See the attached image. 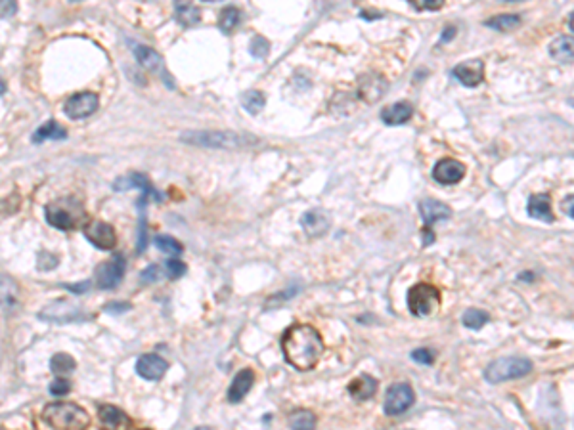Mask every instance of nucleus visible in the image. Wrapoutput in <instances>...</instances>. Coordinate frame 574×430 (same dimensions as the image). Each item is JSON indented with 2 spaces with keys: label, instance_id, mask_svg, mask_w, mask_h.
<instances>
[{
  "label": "nucleus",
  "instance_id": "obj_1",
  "mask_svg": "<svg viewBox=\"0 0 574 430\" xmlns=\"http://www.w3.org/2000/svg\"><path fill=\"white\" fill-rule=\"evenodd\" d=\"M285 361L297 371H310L318 366L323 354L322 335L309 323L291 325L282 337Z\"/></svg>",
  "mask_w": 574,
  "mask_h": 430
},
{
  "label": "nucleus",
  "instance_id": "obj_2",
  "mask_svg": "<svg viewBox=\"0 0 574 430\" xmlns=\"http://www.w3.org/2000/svg\"><path fill=\"white\" fill-rule=\"evenodd\" d=\"M182 141L201 146V148L214 149H243L251 148L257 144V138L251 134L241 132H230V130H201V132H186L180 136Z\"/></svg>",
  "mask_w": 574,
  "mask_h": 430
},
{
  "label": "nucleus",
  "instance_id": "obj_3",
  "mask_svg": "<svg viewBox=\"0 0 574 430\" xmlns=\"http://www.w3.org/2000/svg\"><path fill=\"white\" fill-rule=\"evenodd\" d=\"M42 417L56 430H84L91 424L88 413L77 404H50L46 405Z\"/></svg>",
  "mask_w": 574,
  "mask_h": 430
},
{
  "label": "nucleus",
  "instance_id": "obj_4",
  "mask_svg": "<svg viewBox=\"0 0 574 430\" xmlns=\"http://www.w3.org/2000/svg\"><path fill=\"white\" fill-rule=\"evenodd\" d=\"M532 361L523 356H507V358H500V360L492 361L490 366L484 369V379L490 385H500L505 380L521 379L527 377L532 371Z\"/></svg>",
  "mask_w": 574,
  "mask_h": 430
},
{
  "label": "nucleus",
  "instance_id": "obj_5",
  "mask_svg": "<svg viewBox=\"0 0 574 430\" xmlns=\"http://www.w3.org/2000/svg\"><path fill=\"white\" fill-rule=\"evenodd\" d=\"M408 308L418 318H431L440 308V293L429 283H418L408 293Z\"/></svg>",
  "mask_w": 574,
  "mask_h": 430
},
{
  "label": "nucleus",
  "instance_id": "obj_6",
  "mask_svg": "<svg viewBox=\"0 0 574 430\" xmlns=\"http://www.w3.org/2000/svg\"><path fill=\"white\" fill-rule=\"evenodd\" d=\"M413 402H415V394H413L412 386L408 383H394L389 386L387 394H385L383 409L389 417H396V415H402L404 411L410 409Z\"/></svg>",
  "mask_w": 574,
  "mask_h": 430
},
{
  "label": "nucleus",
  "instance_id": "obj_7",
  "mask_svg": "<svg viewBox=\"0 0 574 430\" xmlns=\"http://www.w3.org/2000/svg\"><path fill=\"white\" fill-rule=\"evenodd\" d=\"M125 276V258L123 255H113L110 260H105L96 268V285L98 289H115Z\"/></svg>",
  "mask_w": 574,
  "mask_h": 430
},
{
  "label": "nucleus",
  "instance_id": "obj_8",
  "mask_svg": "<svg viewBox=\"0 0 574 430\" xmlns=\"http://www.w3.org/2000/svg\"><path fill=\"white\" fill-rule=\"evenodd\" d=\"M81 315H83V308L77 306L75 302L64 298V301H54L48 306H45L39 318L46 321H54V323H71V321H77Z\"/></svg>",
  "mask_w": 574,
  "mask_h": 430
},
{
  "label": "nucleus",
  "instance_id": "obj_9",
  "mask_svg": "<svg viewBox=\"0 0 574 430\" xmlns=\"http://www.w3.org/2000/svg\"><path fill=\"white\" fill-rule=\"evenodd\" d=\"M98 110V96L92 92H79L64 103L65 115L69 119H86Z\"/></svg>",
  "mask_w": 574,
  "mask_h": 430
},
{
  "label": "nucleus",
  "instance_id": "obj_10",
  "mask_svg": "<svg viewBox=\"0 0 574 430\" xmlns=\"http://www.w3.org/2000/svg\"><path fill=\"white\" fill-rule=\"evenodd\" d=\"M134 58L138 59V64L142 65L144 69L151 71L155 75H159L163 79V83L175 88V83H173V77L168 75L167 69H165V64H163V58L157 54L155 50H151L149 46L138 45L134 46Z\"/></svg>",
  "mask_w": 574,
  "mask_h": 430
},
{
  "label": "nucleus",
  "instance_id": "obj_11",
  "mask_svg": "<svg viewBox=\"0 0 574 430\" xmlns=\"http://www.w3.org/2000/svg\"><path fill=\"white\" fill-rule=\"evenodd\" d=\"M113 190H115V192H121V190H142L144 199L154 197V199L159 201V203L163 201V195L155 190L154 184L149 182L148 176H146V174H140V173H130V174H127V176L117 178V180L113 182Z\"/></svg>",
  "mask_w": 574,
  "mask_h": 430
},
{
  "label": "nucleus",
  "instance_id": "obj_12",
  "mask_svg": "<svg viewBox=\"0 0 574 430\" xmlns=\"http://www.w3.org/2000/svg\"><path fill=\"white\" fill-rule=\"evenodd\" d=\"M465 165L458 159H440L435 167H432V178L442 184V186H454L458 182L464 180Z\"/></svg>",
  "mask_w": 574,
  "mask_h": 430
},
{
  "label": "nucleus",
  "instance_id": "obj_13",
  "mask_svg": "<svg viewBox=\"0 0 574 430\" xmlns=\"http://www.w3.org/2000/svg\"><path fill=\"white\" fill-rule=\"evenodd\" d=\"M84 238L88 239L94 247L102 250H110L117 245V236L115 230L105 222L94 220L91 224L84 228Z\"/></svg>",
  "mask_w": 574,
  "mask_h": 430
},
{
  "label": "nucleus",
  "instance_id": "obj_14",
  "mask_svg": "<svg viewBox=\"0 0 574 430\" xmlns=\"http://www.w3.org/2000/svg\"><path fill=\"white\" fill-rule=\"evenodd\" d=\"M454 79H458L459 83L467 86V88H475L483 83L484 79V64L481 59H469L454 67L452 71Z\"/></svg>",
  "mask_w": 574,
  "mask_h": 430
},
{
  "label": "nucleus",
  "instance_id": "obj_15",
  "mask_svg": "<svg viewBox=\"0 0 574 430\" xmlns=\"http://www.w3.org/2000/svg\"><path fill=\"white\" fill-rule=\"evenodd\" d=\"M168 364L157 354H144L140 360L136 361V371L146 380H159L167 373Z\"/></svg>",
  "mask_w": 574,
  "mask_h": 430
},
{
  "label": "nucleus",
  "instance_id": "obj_16",
  "mask_svg": "<svg viewBox=\"0 0 574 430\" xmlns=\"http://www.w3.org/2000/svg\"><path fill=\"white\" fill-rule=\"evenodd\" d=\"M301 226H303L304 233L309 238H322V236L328 233L331 220H329L328 212L320 211V209H312V211L304 212L303 219H301Z\"/></svg>",
  "mask_w": 574,
  "mask_h": 430
},
{
  "label": "nucleus",
  "instance_id": "obj_17",
  "mask_svg": "<svg viewBox=\"0 0 574 430\" xmlns=\"http://www.w3.org/2000/svg\"><path fill=\"white\" fill-rule=\"evenodd\" d=\"M46 220H48V224L62 231H69L77 226L75 212L69 211L65 203H50L46 207Z\"/></svg>",
  "mask_w": 574,
  "mask_h": 430
},
{
  "label": "nucleus",
  "instance_id": "obj_18",
  "mask_svg": "<svg viewBox=\"0 0 574 430\" xmlns=\"http://www.w3.org/2000/svg\"><path fill=\"white\" fill-rule=\"evenodd\" d=\"M420 214L425 228H431L435 222H442L452 216V209L437 199H423L420 203Z\"/></svg>",
  "mask_w": 574,
  "mask_h": 430
},
{
  "label": "nucleus",
  "instance_id": "obj_19",
  "mask_svg": "<svg viewBox=\"0 0 574 430\" xmlns=\"http://www.w3.org/2000/svg\"><path fill=\"white\" fill-rule=\"evenodd\" d=\"M253 385H255V373H253V369H241L234 377L232 385L228 388V402L230 404H239L249 394Z\"/></svg>",
  "mask_w": 574,
  "mask_h": 430
},
{
  "label": "nucleus",
  "instance_id": "obj_20",
  "mask_svg": "<svg viewBox=\"0 0 574 430\" xmlns=\"http://www.w3.org/2000/svg\"><path fill=\"white\" fill-rule=\"evenodd\" d=\"M387 91V83L379 77V75H368L362 77L358 83V98L362 102L375 103L383 96V92Z\"/></svg>",
  "mask_w": 574,
  "mask_h": 430
},
{
  "label": "nucleus",
  "instance_id": "obj_21",
  "mask_svg": "<svg viewBox=\"0 0 574 430\" xmlns=\"http://www.w3.org/2000/svg\"><path fill=\"white\" fill-rule=\"evenodd\" d=\"M413 117V105L408 102H396L381 111V121L389 127H398L404 124Z\"/></svg>",
  "mask_w": 574,
  "mask_h": 430
},
{
  "label": "nucleus",
  "instance_id": "obj_22",
  "mask_svg": "<svg viewBox=\"0 0 574 430\" xmlns=\"http://www.w3.org/2000/svg\"><path fill=\"white\" fill-rule=\"evenodd\" d=\"M527 212L529 216L536 220H542V222H548L551 224L553 222V211H551V197L548 193H536L529 199V205H527Z\"/></svg>",
  "mask_w": 574,
  "mask_h": 430
},
{
  "label": "nucleus",
  "instance_id": "obj_23",
  "mask_svg": "<svg viewBox=\"0 0 574 430\" xmlns=\"http://www.w3.org/2000/svg\"><path fill=\"white\" fill-rule=\"evenodd\" d=\"M18 296H20L18 283L8 276H0V312L4 314L13 312L18 306Z\"/></svg>",
  "mask_w": 574,
  "mask_h": 430
},
{
  "label": "nucleus",
  "instance_id": "obj_24",
  "mask_svg": "<svg viewBox=\"0 0 574 430\" xmlns=\"http://www.w3.org/2000/svg\"><path fill=\"white\" fill-rule=\"evenodd\" d=\"M100 421H102L103 429L108 430H125L130 424V419L123 409H119L115 405H102L100 407Z\"/></svg>",
  "mask_w": 574,
  "mask_h": 430
},
{
  "label": "nucleus",
  "instance_id": "obj_25",
  "mask_svg": "<svg viewBox=\"0 0 574 430\" xmlns=\"http://www.w3.org/2000/svg\"><path fill=\"white\" fill-rule=\"evenodd\" d=\"M377 392V380L372 375H360L355 380H350L349 394L356 402H366V400L374 398Z\"/></svg>",
  "mask_w": 574,
  "mask_h": 430
},
{
  "label": "nucleus",
  "instance_id": "obj_26",
  "mask_svg": "<svg viewBox=\"0 0 574 430\" xmlns=\"http://www.w3.org/2000/svg\"><path fill=\"white\" fill-rule=\"evenodd\" d=\"M549 56L557 62V64L568 65L574 59V42L573 37H559L549 45Z\"/></svg>",
  "mask_w": 574,
  "mask_h": 430
},
{
  "label": "nucleus",
  "instance_id": "obj_27",
  "mask_svg": "<svg viewBox=\"0 0 574 430\" xmlns=\"http://www.w3.org/2000/svg\"><path fill=\"white\" fill-rule=\"evenodd\" d=\"M65 138H67V132L56 121H48L45 124H40L33 134L35 144H42L45 140H65Z\"/></svg>",
  "mask_w": 574,
  "mask_h": 430
},
{
  "label": "nucleus",
  "instance_id": "obj_28",
  "mask_svg": "<svg viewBox=\"0 0 574 430\" xmlns=\"http://www.w3.org/2000/svg\"><path fill=\"white\" fill-rule=\"evenodd\" d=\"M484 25L490 27L494 31H513V29L521 25V16H517V13H500V16H494L488 21H484Z\"/></svg>",
  "mask_w": 574,
  "mask_h": 430
},
{
  "label": "nucleus",
  "instance_id": "obj_29",
  "mask_svg": "<svg viewBox=\"0 0 574 430\" xmlns=\"http://www.w3.org/2000/svg\"><path fill=\"white\" fill-rule=\"evenodd\" d=\"M316 415L309 409H297L289 415L291 430H316Z\"/></svg>",
  "mask_w": 574,
  "mask_h": 430
},
{
  "label": "nucleus",
  "instance_id": "obj_30",
  "mask_svg": "<svg viewBox=\"0 0 574 430\" xmlns=\"http://www.w3.org/2000/svg\"><path fill=\"white\" fill-rule=\"evenodd\" d=\"M75 360H73L69 354H56L54 358L50 360V369L54 375H58L59 379H64V377H67L69 373H73V369H75Z\"/></svg>",
  "mask_w": 574,
  "mask_h": 430
},
{
  "label": "nucleus",
  "instance_id": "obj_31",
  "mask_svg": "<svg viewBox=\"0 0 574 430\" xmlns=\"http://www.w3.org/2000/svg\"><path fill=\"white\" fill-rule=\"evenodd\" d=\"M175 16H176V20L180 21L182 25H186V27L195 25V23H200V20H201L200 8H195L194 4H182V2H178V4L175 6Z\"/></svg>",
  "mask_w": 574,
  "mask_h": 430
},
{
  "label": "nucleus",
  "instance_id": "obj_32",
  "mask_svg": "<svg viewBox=\"0 0 574 430\" xmlns=\"http://www.w3.org/2000/svg\"><path fill=\"white\" fill-rule=\"evenodd\" d=\"M239 21H241V12H239L238 8L236 6L224 8V10L220 12L219 18L220 31L224 33V35H230V33L239 25Z\"/></svg>",
  "mask_w": 574,
  "mask_h": 430
},
{
  "label": "nucleus",
  "instance_id": "obj_33",
  "mask_svg": "<svg viewBox=\"0 0 574 430\" xmlns=\"http://www.w3.org/2000/svg\"><path fill=\"white\" fill-rule=\"evenodd\" d=\"M241 105H243V108H246L251 115H257V113H260V111L265 110L266 98L263 92L249 91L241 96Z\"/></svg>",
  "mask_w": 574,
  "mask_h": 430
},
{
  "label": "nucleus",
  "instance_id": "obj_34",
  "mask_svg": "<svg viewBox=\"0 0 574 430\" xmlns=\"http://www.w3.org/2000/svg\"><path fill=\"white\" fill-rule=\"evenodd\" d=\"M488 320H490L488 312H484V310L481 308H469L465 310L464 314V325L467 329H475V331L483 329L484 325L488 323Z\"/></svg>",
  "mask_w": 574,
  "mask_h": 430
},
{
  "label": "nucleus",
  "instance_id": "obj_35",
  "mask_svg": "<svg viewBox=\"0 0 574 430\" xmlns=\"http://www.w3.org/2000/svg\"><path fill=\"white\" fill-rule=\"evenodd\" d=\"M154 241L155 247L161 250V252H165V255H168V257H178V255H182V250H184L180 241H176L171 236H157Z\"/></svg>",
  "mask_w": 574,
  "mask_h": 430
},
{
  "label": "nucleus",
  "instance_id": "obj_36",
  "mask_svg": "<svg viewBox=\"0 0 574 430\" xmlns=\"http://www.w3.org/2000/svg\"><path fill=\"white\" fill-rule=\"evenodd\" d=\"M249 52H251L253 58L265 59L268 56V52H270V42L265 37L257 35V37H253L251 45H249Z\"/></svg>",
  "mask_w": 574,
  "mask_h": 430
},
{
  "label": "nucleus",
  "instance_id": "obj_37",
  "mask_svg": "<svg viewBox=\"0 0 574 430\" xmlns=\"http://www.w3.org/2000/svg\"><path fill=\"white\" fill-rule=\"evenodd\" d=\"M410 4L418 12H427V10L435 12V10H440V8L444 6V0H413Z\"/></svg>",
  "mask_w": 574,
  "mask_h": 430
},
{
  "label": "nucleus",
  "instance_id": "obj_38",
  "mask_svg": "<svg viewBox=\"0 0 574 430\" xmlns=\"http://www.w3.org/2000/svg\"><path fill=\"white\" fill-rule=\"evenodd\" d=\"M165 270H167L168 277L171 279H178V277H182L184 274H186V264L182 262V260H167L165 262Z\"/></svg>",
  "mask_w": 574,
  "mask_h": 430
},
{
  "label": "nucleus",
  "instance_id": "obj_39",
  "mask_svg": "<svg viewBox=\"0 0 574 430\" xmlns=\"http://www.w3.org/2000/svg\"><path fill=\"white\" fill-rule=\"evenodd\" d=\"M142 211V216H140V228H138V255H142L144 249H146V243H148V228H146V214H144V209H140Z\"/></svg>",
  "mask_w": 574,
  "mask_h": 430
},
{
  "label": "nucleus",
  "instance_id": "obj_40",
  "mask_svg": "<svg viewBox=\"0 0 574 430\" xmlns=\"http://www.w3.org/2000/svg\"><path fill=\"white\" fill-rule=\"evenodd\" d=\"M412 360L421 364V366H431L432 361H435V354L431 350H427V348H420V350H413L412 352Z\"/></svg>",
  "mask_w": 574,
  "mask_h": 430
},
{
  "label": "nucleus",
  "instance_id": "obj_41",
  "mask_svg": "<svg viewBox=\"0 0 574 430\" xmlns=\"http://www.w3.org/2000/svg\"><path fill=\"white\" fill-rule=\"evenodd\" d=\"M48 390H50L52 396H65L67 392L71 390V385H69V380L59 379V377H58V379L52 383Z\"/></svg>",
  "mask_w": 574,
  "mask_h": 430
},
{
  "label": "nucleus",
  "instance_id": "obj_42",
  "mask_svg": "<svg viewBox=\"0 0 574 430\" xmlns=\"http://www.w3.org/2000/svg\"><path fill=\"white\" fill-rule=\"evenodd\" d=\"M58 266V257L50 252H40L39 255V270H54Z\"/></svg>",
  "mask_w": 574,
  "mask_h": 430
},
{
  "label": "nucleus",
  "instance_id": "obj_43",
  "mask_svg": "<svg viewBox=\"0 0 574 430\" xmlns=\"http://www.w3.org/2000/svg\"><path fill=\"white\" fill-rule=\"evenodd\" d=\"M159 279V266H148L146 270L142 272V283H154Z\"/></svg>",
  "mask_w": 574,
  "mask_h": 430
},
{
  "label": "nucleus",
  "instance_id": "obj_44",
  "mask_svg": "<svg viewBox=\"0 0 574 430\" xmlns=\"http://www.w3.org/2000/svg\"><path fill=\"white\" fill-rule=\"evenodd\" d=\"M105 312L108 314H121V312H127V310H130V304L129 302H110V304H105Z\"/></svg>",
  "mask_w": 574,
  "mask_h": 430
},
{
  "label": "nucleus",
  "instance_id": "obj_45",
  "mask_svg": "<svg viewBox=\"0 0 574 430\" xmlns=\"http://www.w3.org/2000/svg\"><path fill=\"white\" fill-rule=\"evenodd\" d=\"M16 10H18L16 2H0V13H2L4 18H10Z\"/></svg>",
  "mask_w": 574,
  "mask_h": 430
},
{
  "label": "nucleus",
  "instance_id": "obj_46",
  "mask_svg": "<svg viewBox=\"0 0 574 430\" xmlns=\"http://www.w3.org/2000/svg\"><path fill=\"white\" fill-rule=\"evenodd\" d=\"M88 285H91V283H88V281H84L83 285H67V289L75 291V293H77V295H81V291H86V289H88Z\"/></svg>",
  "mask_w": 574,
  "mask_h": 430
},
{
  "label": "nucleus",
  "instance_id": "obj_47",
  "mask_svg": "<svg viewBox=\"0 0 574 430\" xmlns=\"http://www.w3.org/2000/svg\"><path fill=\"white\" fill-rule=\"evenodd\" d=\"M4 92H6V84H4V81L0 79V96H2Z\"/></svg>",
  "mask_w": 574,
  "mask_h": 430
},
{
  "label": "nucleus",
  "instance_id": "obj_48",
  "mask_svg": "<svg viewBox=\"0 0 574 430\" xmlns=\"http://www.w3.org/2000/svg\"><path fill=\"white\" fill-rule=\"evenodd\" d=\"M195 430H213V429H209V426H200V429H195Z\"/></svg>",
  "mask_w": 574,
  "mask_h": 430
}]
</instances>
